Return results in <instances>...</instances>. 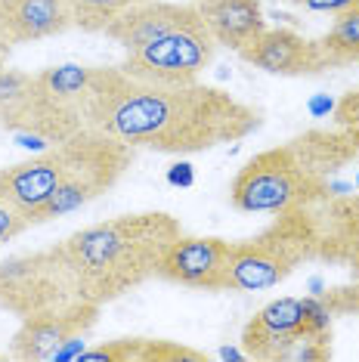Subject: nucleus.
<instances>
[{
    "mask_svg": "<svg viewBox=\"0 0 359 362\" xmlns=\"http://www.w3.org/2000/svg\"><path fill=\"white\" fill-rule=\"evenodd\" d=\"M93 127L134 149L195 155L254 134L260 127V112L201 81L146 84L124 75L100 103Z\"/></svg>",
    "mask_w": 359,
    "mask_h": 362,
    "instance_id": "1",
    "label": "nucleus"
},
{
    "mask_svg": "<svg viewBox=\"0 0 359 362\" xmlns=\"http://www.w3.org/2000/svg\"><path fill=\"white\" fill-rule=\"evenodd\" d=\"M180 233V220L165 211L121 214L71 233L62 248L75 269L81 298L105 307L136 291L155 279L167 245Z\"/></svg>",
    "mask_w": 359,
    "mask_h": 362,
    "instance_id": "2",
    "label": "nucleus"
},
{
    "mask_svg": "<svg viewBox=\"0 0 359 362\" xmlns=\"http://www.w3.org/2000/svg\"><path fill=\"white\" fill-rule=\"evenodd\" d=\"M319 238L310 204L279 211L264 233L245 242H233L230 285L233 291H264L285 282L300 263L316 260Z\"/></svg>",
    "mask_w": 359,
    "mask_h": 362,
    "instance_id": "3",
    "label": "nucleus"
},
{
    "mask_svg": "<svg viewBox=\"0 0 359 362\" xmlns=\"http://www.w3.org/2000/svg\"><path fill=\"white\" fill-rule=\"evenodd\" d=\"M331 183L319 177L295 143L264 149L242 164L230 186V202L245 214H279L329 199Z\"/></svg>",
    "mask_w": 359,
    "mask_h": 362,
    "instance_id": "4",
    "label": "nucleus"
},
{
    "mask_svg": "<svg viewBox=\"0 0 359 362\" xmlns=\"http://www.w3.org/2000/svg\"><path fill=\"white\" fill-rule=\"evenodd\" d=\"M69 146H71L69 174H65L62 186L50 195V202L35 214L31 226L65 217V214H71V211L90 204L93 199H100L102 192H109L130 170L134 152H136L134 146L121 143L118 136L105 134L100 127H84L81 134L69 136Z\"/></svg>",
    "mask_w": 359,
    "mask_h": 362,
    "instance_id": "5",
    "label": "nucleus"
},
{
    "mask_svg": "<svg viewBox=\"0 0 359 362\" xmlns=\"http://www.w3.org/2000/svg\"><path fill=\"white\" fill-rule=\"evenodd\" d=\"M84 300L62 242L0 260V310L25 319Z\"/></svg>",
    "mask_w": 359,
    "mask_h": 362,
    "instance_id": "6",
    "label": "nucleus"
},
{
    "mask_svg": "<svg viewBox=\"0 0 359 362\" xmlns=\"http://www.w3.org/2000/svg\"><path fill=\"white\" fill-rule=\"evenodd\" d=\"M217 40L211 37L208 25L180 28L174 35L152 40L136 53H124L118 69L134 81L146 84H195L201 71L214 62Z\"/></svg>",
    "mask_w": 359,
    "mask_h": 362,
    "instance_id": "7",
    "label": "nucleus"
},
{
    "mask_svg": "<svg viewBox=\"0 0 359 362\" xmlns=\"http://www.w3.org/2000/svg\"><path fill=\"white\" fill-rule=\"evenodd\" d=\"M331 332V313L316 298H279L245 325L242 350L251 359L282 362V356L295 347L304 334Z\"/></svg>",
    "mask_w": 359,
    "mask_h": 362,
    "instance_id": "8",
    "label": "nucleus"
},
{
    "mask_svg": "<svg viewBox=\"0 0 359 362\" xmlns=\"http://www.w3.org/2000/svg\"><path fill=\"white\" fill-rule=\"evenodd\" d=\"M230 251L233 242H226V238L180 233L167 245L155 279L189 288V291H233Z\"/></svg>",
    "mask_w": 359,
    "mask_h": 362,
    "instance_id": "9",
    "label": "nucleus"
},
{
    "mask_svg": "<svg viewBox=\"0 0 359 362\" xmlns=\"http://www.w3.org/2000/svg\"><path fill=\"white\" fill-rule=\"evenodd\" d=\"M100 310H102L100 303L75 300V303H69V307L25 316L10 341V356L35 359V362L56 359V353L69 341L87 337L93 332V325L100 322Z\"/></svg>",
    "mask_w": 359,
    "mask_h": 362,
    "instance_id": "10",
    "label": "nucleus"
},
{
    "mask_svg": "<svg viewBox=\"0 0 359 362\" xmlns=\"http://www.w3.org/2000/svg\"><path fill=\"white\" fill-rule=\"evenodd\" d=\"M69 168H71V146H69V139H62V143L50 146V149L37 152L35 158L0 170V195L10 199L31 223L35 214L62 186Z\"/></svg>",
    "mask_w": 359,
    "mask_h": 362,
    "instance_id": "11",
    "label": "nucleus"
},
{
    "mask_svg": "<svg viewBox=\"0 0 359 362\" xmlns=\"http://www.w3.org/2000/svg\"><path fill=\"white\" fill-rule=\"evenodd\" d=\"M239 56L242 62L279 78H307L331 69L319 40H310L291 28H264L242 47Z\"/></svg>",
    "mask_w": 359,
    "mask_h": 362,
    "instance_id": "12",
    "label": "nucleus"
},
{
    "mask_svg": "<svg viewBox=\"0 0 359 362\" xmlns=\"http://www.w3.org/2000/svg\"><path fill=\"white\" fill-rule=\"evenodd\" d=\"M201 16L195 4H174V0H146L140 6H130L121 13L109 28L102 31L109 40H115L124 53H136L149 47L152 40L174 35L180 28L201 25Z\"/></svg>",
    "mask_w": 359,
    "mask_h": 362,
    "instance_id": "13",
    "label": "nucleus"
},
{
    "mask_svg": "<svg viewBox=\"0 0 359 362\" xmlns=\"http://www.w3.org/2000/svg\"><path fill=\"white\" fill-rule=\"evenodd\" d=\"M199 16L205 19L217 47L239 53L248 40H254L266 28L264 4L260 0H192Z\"/></svg>",
    "mask_w": 359,
    "mask_h": 362,
    "instance_id": "14",
    "label": "nucleus"
},
{
    "mask_svg": "<svg viewBox=\"0 0 359 362\" xmlns=\"http://www.w3.org/2000/svg\"><path fill=\"white\" fill-rule=\"evenodd\" d=\"M81 362H180V359H205V353L183 347L177 341H152V337H115L96 344L78 356Z\"/></svg>",
    "mask_w": 359,
    "mask_h": 362,
    "instance_id": "15",
    "label": "nucleus"
},
{
    "mask_svg": "<svg viewBox=\"0 0 359 362\" xmlns=\"http://www.w3.org/2000/svg\"><path fill=\"white\" fill-rule=\"evenodd\" d=\"M319 47L331 69L359 65V6L334 16L331 28L319 37Z\"/></svg>",
    "mask_w": 359,
    "mask_h": 362,
    "instance_id": "16",
    "label": "nucleus"
},
{
    "mask_svg": "<svg viewBox=\"0 0 359 362\" xmlns=\"http://www.w3.org/2000/svg\"><path fill=\"white\" fill-rule=\"evenodd\" d=\"M140 4H146V0H69L71 22L87 35H102L121 13H127L130 6Z\"/></svg>",
    "mask_w": 359,
    "mask_h": 362,
    "instance_id": "17",
    "label": "nucleus"
},
{
    "mask_svg": "<svg viewBox=\"0 0 359 362\" xmlns=\"http://www.w3.org/2000/svg\"><path fill=\"white\" fill-rule=\"evenodd\" d=\"M31 78L35 75L19 71V69H6V65L0 69V124L22 105V100H25V93L31 87Z\"/></svg>",
    "mask_w": 359,
    "mask_h": 362,
    "instance_id": "18",
    "label": "nucleus"
},
{
    "mask_svg": "<svg viewBox=\"0 0 359 362\" xmlns=\"http://www.w3.org/2000/svg\"><path fill=\"white\" fill-rule=\"evenodd\" d=\"M319 300L329 307L331 316H359V282L319 291Z\"/></svg>",
    "mask_w": 359,
    "mask_h": 362,
    "instance_id": "19",
    "label": "nucleus"
},
{
    "mask_svg": "<svg viewBox=\"0 0 359 362\" xmlns=\"http://www.w3.org/2000/svg\"><path fill=\"white\" fill-rule=\"evenodd\" d=\"M28 217L22 214L10 199H4L0 195V245H6V242H13L16 235H22L28 229Z\"/></svg>",
    "mask_w": 359,
    "mask_h": 362,
    "instance_id": "20",
    "label": "nucleus"
},
{
    "mask_svg": "<svg viewBox=\"0 0 359 362\" xmlns=\"http://www.w3.org/2000/svg\"><path fill=\"white\" fill-rule=\"evenodd\" d=\"M298 4L300 10H310V13H329V16H338V13H347L359 6V0H291Z\"/></svg>",
    "mask_w": 359,
    "mask_h": 362,
    "instance_id": "21",
    "label": "nucleus"
},
{
    "mask_svg": "<svg viewBox=\"0 0 359 362\" xmlns=\"http://www.w3.org/2000/svg\"><path fill=\"white\" fill-rule=\"evenodd\" d=\"M167 180L174 186H192V180H195L192 164H174V168H170V174H167Z\"/></svg>",
    "mask_w": 359,
    "mask_h": 362,
    "instance_id": "22",
    "label": "nucleus"
},
{
    "mask_svg": "<svg viewBox=\"0 0 359 362\" xmlns=\"http://www.w3.org/2000/svg\"><path fill=\"white\" fill-rule=\"evenodd\" d=\"M6 56H10V47H4V44H0V69H4V65H6Z\"/></svg>",
    "mask_w": 359,
    "mask_h": 362,
    "instance_id": "23",
    "label": "nucleus"
},
{
    "mask_svg": "<svg viewBox=\"0 0 359 362\" xmlns=\"http://www.w3.org/2000/svg\"><path fill=\"white\" fill-rule=\"evenodd\" d=\"M356 186H359V177H356Z\"/></svg>",
    "mask_w": 359,
    "mask_h": 362,
    "instance_id": "24",
    "label": "nucleus"
},
{
    "mask_svg": "<svg viewBox=\"0 0 359 362\" xmlns=\"http://www.w3.org/2000/svg\"><path fill=\"white\" fill-rule=\"evenodd\" d=\"M288 4H291V0H288Z\"/></svg>",
    "mask_w": 359,
    "mask_h": 362,
    "instance_id": "25",
    "label": "nucleus"
}]
</instances>
